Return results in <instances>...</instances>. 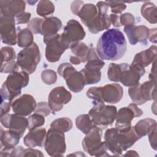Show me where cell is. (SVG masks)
<instances>
[{"instance_id": "cell-6", "label": "cell", "mask_w": 157, "mask_h": 157, "mask_svg": "<svg viewBox=\"0 0 157 157\" xmlns=\"http://www.w3.org/2000/svg\"><path fill=\"white\" fill-rule=\"evenodd\" d=\"M44 148L49 156H63L66 150L64 132L50 128L47 132Z\"/></svg>"}, {"instance_id": "cell-55", "label": "cell", "mask_w": 157, "mask_h": 157, "mask_svg": "<svg viewBox=\"0 0 157 157\" xmlns=\"http://www.w3.org/2000/svg\"><path fill=\"white\" fill-rule=\"evenodd\" d=\"M24 150L25 149L21 146H18L17 147H15L11 151L10 156H23Z\"/></svg>"}, {"instance_id": "cell-4", "label": "cell", "mask_w": 157, "mask_h": 157, "mask_svg": "<svg viewBox=\"0 0 157 157\" xmlns=\"http://www.w3.org/2000/svg\"><path fill=\"white\" fill-rule=\"evenodd\" d=\"M41 59L38 45L34 42L31 46L24 48L17 54V62L23 71L31 74L36 70Z\"/></svg>"}, {"instance_id": "cell-3", "label": "cell", "mask_w": 157, "mask_h": 157, "mask_svg": "<svg viewBox=\"0 0 157 157\" xmlns=\"http://www.w3.org/2000/svg\"><path fill=\"white\" fill-rule=\"evenodd\" d=\"M93 104L94 106L90 110L88 115L93 126L104 129L112 124L116 118L117 107L105 105L104 102H94Z\"/></svg>"}, {"instance_id": "cell-57", "label": "cell", "mask_w": 157, "mask_h": 157, "mask_svg": "<svg viewBox=\"0 0 157 157\" xmlns=\"http://www.w3.org/2000/svg\"><path fill=\"white\" fill-rule=\"evenodd\" d=\"M156 35H157V32H156V28H153V29H150V33H149V37L148 39L150 42L153 43V44H156Z\"/></svg>"}, {"instance_id": "cell-59", "label": "cell", "mask_w": 157, "mask_h": 157, "mask_svg": "<svg viewBox=\"0 0 157 157\" xmlns=\"http://www.w3.org/2000/svg\"><path fill=\"white\" fill-rule=\"evenodd\" d=\"M123 156H139V154L134 150H129L125 154L123 155Z\"/></svg>"}, {"instance_id": "cell-12", "label": "cell", "mask_w": 157, "mask_h": 157, "mask_svg": "<svg viewBox=\"0 0 157 157\" xmlns=\"http://www.w3.org/2000/svg\"><path fill=\"white\" fill-rule=\"evenodd\" d=\"M37 104L34 98L29 94H24L18 97L12 102V108L14 113L28 116L34 111Z\"/></svg>"}, {"instance_id": "cell-15", "label": "cell", "mask_w": 157, "mask_h": 157, "mask_svg": "<svg viewBox=\"0 0 157 157\" xmlns=\"http://www.w3.org/2000/svg\"><path fill=\"white\" fill-rule=\"evenodd\" d=\"M145 70L142 66L131 63L123 72L120 82L125 86H133L139 83L140 78L145 74Z\"/></svg>"}, {"instance_id": "cell-50", "label": "cell", "mask_w": 157, "mask_h": 157, "mask_svg": "<svg viewBox=\"0 0 157 157\" xmlns=\"http://www.w3.org/2000/svg\"><path fill=\"white\" fill-rule=\"evenodd\" d=\"M96 6L99 14H107L109 6L106 1H99L97 2Z\"/></svg>"}, {"instance_id": "cell-38", "label": "cell", "mask_w": 157, "mask_h": 157, "mask_svg": "<svg viewBox=\"0 0 157 157\" xmlns=\"http://www.w3.org/2000/svg\"><path fill=\"white\" fill-rule=\"evenodd\" d=\"M1 64L11 61H14L16 58L15 52L11 47H3L1 49Z\"/></svg>"}, {"instance_id": "cell-35", "label": "cell", "mask_w": 157, "mask_h": 157, "mask_svg": "<svg viewBox=\"0 0 157 157\" xmlns=\"http://www.w3.org/2000/svg\"><path fill=\"white\" fill-rule=\"evenodd\" d=\"M37 13L42 17L46 18L55 12V6L50 1L41 0L38 2L36 9Z\"/></svg>"}, {"instance_id": "cell-40", "label": "cell", "mask_w": 157, "mask_h": 157, "mask_svg": "<svg viewBox=\"0 0 157 157\" xmlns=\"http://www.w3.org/2000/svg\"><path fill=\"white\" fill-rule=\"evenodd\" d=\"M41 78L44 83L51 85L56 82L57 75L53 70L45 69L41 72Z\"/></svg>"}, {"instance_id": "cell-44", "label": "cell", "mask_w": 157, "mask_h": 157, "mask_svg": "<svg viewBox=\"0 0 157 157\" xmlns=\"http://www.w3.org/2000/svg\"><path fill=\"white\" fill-rule=\"evenodd\" d=\"M51 109L48 104L46 102H40L37 104L36 107L34 110V113L40 114L44 117L48 116L51 113Z\"/></svg>"}, {"instance_id": "cell-22", "label": "cell", "mask_w": 157, "mask_h": 157, "mask_svg": "<svg viewBox=\"0 0 157 157\" xmlns=\"http://www.w3.org/2000/svg\"><path fill=\"white\" fill-rule=\"evenodd\" d=\"M140 139V137L136 132L134 126H131L129 128L119 130L118 140L122 151H126L131 147Z\"/></svg>"}, {"instance_id": "cell-30", "label": "cell", "mask_w": 157, "mask_h": 157, "mask_svg": "<svg viewBox=\"0 0 157 157\" xmlns=\"http://www.w3.org/2000/svg\"><path fill=\"white\" fill-rule=\"evenodd\" d=\"M142 16L150 23L156 24L157 22V8L151 2H146L140 8Z\"/></svg>"}, {"instance_id": "cell-5", "label": "cell", "mask_w": 157, "mask_h": 157, "mask_svg": "<svg viewBox=\"0 0 157 157\" xmlns=\"http://www.w3.org/2000/svg\"><path fill=\"white\" fill-rule=\"evenodd\" d=\"M57 72L64 78L69 89L74 93L80 92L86 85L82 74L80 71L78 72L71 64H61L58 67Z\"/></svg>"}, {"instance_id": "cell-8", "label": "cell", "mask_w": 157, "mask_h": 157, "mask_svg": "<svg viewBox=\"0 0 157 157\" xmlns=\"http://www.w3.org/2000/svg\"><path fill=\"white\" fill-rule=\"evenodd\" d=\"M85 34L82 25L78 21L71 19L67 22L61 38L63 44L68 49L72 44L83 40Z\"/></svg>"}, {"instance_id": "cell-20", "label": "cell", "mask_w": 157, "mask_h": 157, "mask_svg": "<svg viewBox=\"0 0 157 157\" xmlns=\"http://www.w3.org/2000/svg\"><path fill=\"white\" fill-rule=\"evenodd\" d=\"M62 22L59 18L56 17H46L43 19L41 25V33L43 40L47 39L56 34L61 29Z\"/></svg>"}, {"instance_id": "cell-54", "label": "cell", "mask_w": 157, "mask_h": 157, "mask_svg": "<svg viewBox=\"0 0 157 157\" xmlns=\"http://www.w3.org/2000/svg\"><path fill=\"white\" fill-rule=\"evenodd\" d=\"M128 107L132 110V112H134V115H135V117H140L141 115H143V111L139 109L138 107H137V105H136V104L134 103H132V104H130Z\"/></svg>"}, {"instance_id": "cell-26", "label": "cell", "mask_w": 157, "mask_h": 157, "mask_svg": "<svg viewBox=\"0 0 157 157\" xmlns=\"http://www.w3.org/2000/svg\"><path fill=\"white\" fill-rule=\"evenodd\" d=\"M110 25V20L107 14L101 15L98 13L87 28L91 33L97 34L103 30L108 29Z\"/></svg>"}, {"instance_id": "cell-2", "label": "cell", "mask_w": 157, "mask_h": 157, "mask_svg": "<svg viewBox=\"0 0 157 157\" xmlns=\"http://www.w3.org/2000/svg\"><path fill=\"white\" fill-rule=\"evenodd\" d=\"M28 83L29 74L27 72L22 71L10 73L1 88V102H12L21 94L22 88L26 86Z\"/></svg>"}, {"instance_id": "cell-41", "label": "cell", "mask_w": 157, "mask_h": 157, "mask_svg": "<svg viewBox=\"0 0 157 157\" xmlns=\"http://www.w3.org/2000/svg\"><path fill=\"white\" fill-rule=\"evenodd\" d=\"M43 18L36 17L30 20L28 23L27 28L34 34L41 33V25Z\"/></svg>"}, {"instance_id": "cell-29", "label": "cell", "mask_w": 157, "mask_h": 157, "mask_svg": "<svg viewBox=\"0 0 157 157\" xmlns=\"http://www.w3.org/2000/svg\"><path fill=\"white\" fill-rule=\"evenodd\" d=\"M128 63L116 64L112 63L109 64L107 69L108 78L112 82H118L120 81L123 72L129 66Z\"/></svg>"}, {"instance_id": "cell-45", "label": "cell", "mask_w": 157, "mask_h": 157, "mask_svg": "<svg viewBox=\"0 0 157 157\" xmlns=\"http://www.w3.org/2000/svg\"><path fill=\"white\" fill-rule=\"evenodd\" d=\"M120 21L122 26L133 25L135 23V18L131 13H124L120 15Z\"/></svg>"}, {"instance_id": "cell-42", "label": "cell", "mask_w": 157, "mask_h": 157, "mask_svg": "<svg viewBox=\"0 0 157 157\" xmlns=\"http://www.w3.org/2000/svg\"><path fill=\"white\" fill-rule=\"evenodd\" d=\"M106 2L110 7L111 12L115 14L121 13L126 8V5L121 1H106Z\"/></svg>"}, {"instance_id": "cell-27", "label": "cell", "mask_w": 157, "mask_h": 157, "mask_svg": "<svg viewBox=\"0 0 157 157\" xmlns=\"http://www.w3.org/2000/svg\"><path fill=\"white\" fill-rule=\"evenodd\" d=\"M98 12L96 6L93 4H85L77 14L82 23L86 27L98 15Z\"/></svg>"}, {"instance_id": "cell-28", "label": "cell", "mask_w": 157, "mask_h": 157, "mask_svg": "<svg viewBox=\"0 0 157 157\" xmlns=\"http://www.w3.org/2000/svg\"><path fill=\"white\" fill-rule=\"evenodd\" d=\"M80 72L83 76L86 85L95 84L101 80V69L98 67L85 66V67L80 71Z\"/></svg>"}, {"instance_id": "cell-14", "label": "cell", "mask_w": 157, "mask_h": 157, "mask_svg": "<svg viewBox=\"0 0 157 157\" xmlns=\"http://www.w3.org/2000/svg\"><path fill=\"white\" fill-rule=\"evenodd\" d=\"M124 32L131 45H134L137 42L144 45L148 44L147 40L149 37L150 29L147 26L144 25H128L124 26Z\"/></svg>"}, {"instance_id": "cell-43", "label": "cell", "mask_w": 157, "mask_h": 157, "mask_svg": "<svg viewBox=\"0 0 157 157\" xmlns=\"http://www.w3.org/2000/svg\"><path fill=\"white\" fill-rule=\"evenodd\" d=\"M18 64L17 61H11L1 64V73H12L17 72L18 69Z\"/></svg>"}, {"instance_id": "cell-33", "label": "cell", "mask_w": 157, "mask_h": 157, "mask_svg": "<svg viewBox=\"0 0 157 157\" xmlns=\"http://www.w3.org/2000/svg\"><path fill=\"white\" fill-rule=\"evenodd\" d=\"M70 48L71 52L74 54V56H75L79 58L82 63H85L86 61V57L89 48L86 44L81 41L72 44L70 46Z\"/></svg>"}, {"instance_id": "cell-23", "label": "cell", "mask_w": 157, "mask_h": 157, "mask_svg": "<svg viewBox=\"0 0 157 157\" xmlns=\"http://www.w3.org/2000/svg\"><path fill=\"white\" fill-rule=\"evenodd\" d=\"M156 46L151 45L148 49L136 53L132 63L139 64L145 68L156 60Z\"/></svg>"}, {"instance_id": "cell-39", "label": "cell", "mask_w": 157, "mask_h": 157, "mask_svg": "<svg viewBox=\"0 0 157 157\" xmlns=\"http://www.w3.org/2000/svg\"><path fill=\"white\" fill-rule=\"evenodd\" d=\"M86 96L94 102H104L102 99V86H93L86 91Z\"/></svg>"}, {"instance_id": "cell-9", "label": "cell", "mask_w": 157, "mask_h": 157, "mask_svg": "<svg viewBox=\"0 0 157 157\" xmlns=\"http://www.w3.org/2000/svg\"><path fill=\"white\" fill-rule=\"evenodd\" d=\"M46 44L45 58L50 63H55L59 60L62 55L67 49L63 44L61 34H57L47 39L43 40Z\"/></svg>"}, {"instance_id": "cell-56", "label": "cell", "mask_w": 157, "mask_h": 157, "mask_svg": "<svg viewBox=\"0 0 157 157\" xmlns=\"http://www.w3.org/2000/svg\"><path fill=\"white\" fill-rule=\"evenodd\" d=\"M152 67L151 69V72L149 74V80L156 84V60L152 63Z\"/></svg>"}, {"instance_id": "cell-51", "label": "cell", "mask_w": 157, "mask_h": 157, "mask_svg": "<svg viewBox=\"0 0 157 157\" xmlns=\"http://www.w3.org/2000/svg\"><path fill=\"white\" fill-rule=\"evenodd\" d=\"M84 2L82 1H74L72 2L71 6V12L75 15H77L78 13L80 10L82 6L84 5Z\"/></svg>"}, {"instance_id": "cell-58", "label": "cell", "mask_w": 157, "mask_h": 157, "mask_svg": "<svg viewBox=\"0 0 157 157\" xmlns=\"http://www.w3.org/2000/svg\"><path fill=\"white\" fill-rule=\"evenodd\" d=\"M70 62L71 64H75V65H78L80 64L82 62L80 60L79 58H78L77 56H70Z\"/></svg>"}, {"instance_id": "cell-36", "label": "cell", "mask_w": 157, "mask_h": 157, "mask_svg": "<svg viewBox=\"0 0 157 157\" xmlns=\"http://www.w3.org/2000/svg\"><path fill=\"white\" fill-rule=\"evenodd\" d=\"M50 128L56 129L63 132H68L72 128V121L67 117L59 118L52 122Z\"/></svg>"}, {"instance_id": "cell-19", "label": "cell", "mask_w": 157, "mask_h": 157, "mask_svg": "<svg viewBox=\"0 0 157 157\" xmlns=\"http://www.w3.org/2000/svg\"><path fill=\"white\" fill-rule=\"evenodd\" d=\"M46 129L44 128H37L30 130L23 138V144L28 147H44L46 137Z\"/></svg>"}, {"instance_id": "cell-25", "label": "cell", "mask_w": 157, "mask_h": 157, "mask_svg": "<svg viewBox=\"0 0 157 157\" xmlns=\"http://www.w3.org/2000/svg\"><path fill=\"white\" fill-rule=\"evenodd\" d=\"M134 117V112L128 106L120 109L117 112L115 128L120 130L130 127Z\"/></svg>"}, {"instance_id": "cell-11", "label": "cell", "mask_w": 157, "mask_h": 157, "mask_svg": "<svg viewBox=\"0 0 157 157\" xmlns=\"http://www.w3.org/2000/svg\"><path fill=\"white\" fill-rule=\"evenodd\" d=\"M15 18L0 15V32L2 42L8 45L17 43V33Z\"/></svg>"}, {"instance_id": "cell-16", "label": "cell", "mask_w": 157, "mask_h": 157, "mask_svg": "<svg viewBox=\"0 0 157 157\" xmlns=\"http://www.w3.org/2000/svg\"><path fill=\"white\" fill-rule=\"evenodd\" d=\"M102 129L98 126H93L82 140V145L84 151L91 156L100 145L102 141Z\"/></svg>"}, {"instance_id": "cell-48", "label": "cell", "mask_w": 157, "mask_h": 157, "mask_svg": "<svg viewBox=\"0 0 157 157\" xmlns=\"http://www.w3.org/2000/svg\"><path fill=\"white\" fill-rule=\"evenodd\" d=\"M31 17V13L25 12L15 17V23L17 25L28 23L30 21Z\"/></svg>"}, {"instance_id": "cell-7", "label": "cell", "mask_w": 157, "mask_h": 157, "mask_svg": "<svg viewBox=\"0 0 157 157\" xmlns=\"http://www.w3.org/2000/svg\"><path fill=\"white\" fill-rule=\"evenodd\" d=\"M156 84L148 80L139 83L131 88L129 96L131 100L139 105L152 99L156 101Z\"/></svg>"}, {"instance_id": "cell-17", "label": "cell", "mask_w": 157, "mask_h": 157, "mask_svg": "<svg viewBox=\"0 0 157 157\" xmlns=\"http://www.w3.org/2000/svg\"><path fill=\"white\" fill-rule=\"evenodd\" d=\"M26 3L21 0H1L0 1L1 15L15 18L25 12Z\"/></svg>"}, {"instance_id": "cell-32", "label": "cell", "mask_w": 157, "mask_h": 157, "mask_svg": "<svg viewBox=\"0 0 157 157\" xmlns=\"http://www.w3.org/2000/svg\"><path fill=\"white\" fill-rule=\"evenodd\" d=\"M33 33L28 28H23L17 31V44L21 48H26L31 46L33 43Z\"/></svg>"}, {"instance_id": "cell-53", "label": "cell", "mask_w": 157, "mask_h": 157, "mask_svg": "<svg viewBox=\"0 0 157 157\" xmlns=\"http://www.w3.org/2000/svg\"><path fill=\"white\" fill-rule=\"evenodd\" d=\"M109 18L110 20V22L113 25V26L119 28L121 26L120 24V16L118 15L117 14L111 13L109 16Z\"/></svg>"}, {"instance_id": "cell-46", "label": "cell", "mask_w": 157, "mask_h": 157, "mask_svg": "<svg viewBox=\"0 0 157 157\" xmlns=\"http://www.w3.org/2000/svg\"><path fill=\"white\" fill-rule=\"evenodd\" d=\"M107 147L105 141L102 142L100 145L93 152L92 156H110L107 153Z\"/></svg>"}, {"instance_id": "cell-34", "label": "cell", "mask_w": 157, "mask_h": 157, "mask_svg": "<svg viewBox=\"0 0 157 157\" xmlns=\"http://www.w3.org/2000/svg\"><path fill=\"white\" fill-rule=\"evenodd\" d=\"M75 125L78 129L86 134L94 126L88 114L80 115L75 119Z\"/></svg>"}, {"instance_id": "cell-47", "label": "cell", "mask_w": 157, "mask_h": 157, "mask_svg": "<svg viewBox=\"0 0 157 157\" xmlns=\"http://www.w3.org/2000/svg\"><path fill=\"white\" fill-rule=\"evenodd\" d=\"M156 127L157 124H156L148 133V140L151 148L156 150L157 149V145H156Z\"/></svg>"}, {"instance_id": "cell-1", "label": "cell", "mask_w": 157, "mask_h": 157, "mask_svg": "<svg viewBox=\"0 0 157 157\" xmlns=\"http://www.w3.org/2000/svg\"><path fill=\"white\" fill-rule=\"evenodd\" d=\"M127 43L123 33L118 29H107L99 37L96 52L102 60L116 61L126 53Z\"/></svg>"}, {"instance_id": "cell-52", "label": "cell", "mask_w": 157, "mask_h": 157, "mask_svg": "<svg viewBox=\"0 0 157 157\" xmlns=\"http://www.w3.org/2000/svg\"><path fill=\"white\" fill-rule=\"evenodd\" d=\"M12 107V102L9 101H4L1 102V116L8 113Z\"/></svg>"}, {"instance_id": "cell-31", "label": "cell", "mask_w": 157, "mask_h": 157, "mask_svg": "<svg viewBox=\"0 0 157 157\" xmlns=\"http://www.w3.org/2000/svg\"><path fill=\"white\" fill-rule=\"evenodd\" d=\"M156 124V120L150 118H146L139 121L134 126V128L137 134L141 138L147 135Z\"/></svg>"}, {"instance_id": "cell-10", "label": "cell", "mask_w": 157, "mask_h": 157, "mask_svg": "<svg viewBox=\"0 0 157 157\" xmlns=\"http://www.w3.org/2000/svg\"><path fill=\"white\" fill-rule=\"evenodd\" d=\"M72 99L71 93L64 86L54 88L48 96V104L53 112L60 111L64 104L69 103Z\"/></svg>"}, {"instance_id": "cell-18", "label": "cell", "mask_w": 157, "mask_h": 157, "mask_svg": "<svg viewBox=\"0 0 157 157\" xmlns=\"http://www.w3.org/2000/svg\"><path fill=\"white\" fill-rule=\"evenodd\" d=\"M123 87L118 83H110L102 86V99L104 102L118 103L123 98Z\"/></svg>"}, {"instance_id": "cell-21", "label": "cell", "mask_w": 157, "mask_h": 157, "mask_svg": "<svg viewBox=\"0 0 157 157\" xmlns=\"http://www.w3.org/2000/svg\"><path fill=\"white\" fill-rule=\"evenodd\" d=\"M118 134L119 129L116 128L107 129L104 134V138L107 149L113 156H120L123 152L119 144Z\"/></svg>"}, {"instance_id": "cell-37", "label": "cell", "mask_w": 157, "mask_h": 157, "mask_svg": "<svg viewBox=\"0 0 157 157\" xmlns=\"http://www.w3.org/2000/svg\"><path fill=\"white\" fill-rule=\"evenodd\" d=\"M28 129L29 131L39 128L43 126L45 123V117L40 114L34 113L31 115L28 118Z\"/></svg>"}, {"instance_id": "cell-13", "label": "cell", "mask_w": 157, "mask_h": 157, "mask_svg": "<svg viewBox=\"0 0 157 157\" xmlns=\"http://www.w3.org/2000/svg\"><path fill=\"white\" fill-rule=\"evenodd\" d=\"M1 123L5 128L23 136L28 126V120L24 116L15 113H6L1 116Z\"/></svg>"}, {"instance_id": "cell-49", "label": "cell", "mask_w": 157, "mask_h": 157, "mask_svg": "<svg viewBox=\"0 0 157 157\" xmlns=\"http://www.w3.org/2000/svg\"><path fill=\"white\" fill-rule=\"evenodd\" d=\"M23 156H44V154L41 151L33 149V148L29 147L28 148H25L23 151Z\"/></svg>"}, {"instance_id": "cell-24", "label": "cell", "mask_w": 157, "mask_h": 157, "mask_svg": "<svg viewBox=\"0 0 157 157\" xmlns=\"http://www.w3.org/2000/svg\"><path fill=\"white\" fill-rule=\"evenodd\" d=\"M23 136L12 130L4 131L1 128V149L12 150L19 143Z\"/></svg>"}]
</instances>
